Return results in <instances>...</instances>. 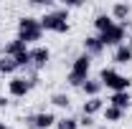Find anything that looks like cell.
Here are the masks:
<instances>
[{"mask_svg":"<svg viewBox=\"0 0 132 129\" xmlns=\"http://www.w3.org/2000/svg\"><path fill=\"white\" fill-rule=\"evenodd\" d=\"M26 122H28L31 129H48V127H53L59 119H56L53 112H38V114H33V116H28Z\"/></svg>","mask_w":132,"mask_h":129,"instance_id":"7","label":"cell"},{"mask_svg":"<svg viewBox=\"0 0 132 129\" xmlns=\"http://www.w3.org/2000/svg\"><path fill=\"white\" fill-rule=\"evenodd\" d=\"M97 129H112V127H109V124H104V127H97Z\"/></svg>","mask_w":132,"mask_h":129,"instance_id":"25","label":"cell"},{"mask_svg":"<svg viewBox=\"0 0 132 129\" xmlns=\"http://www.w3.org/2000/svg\"><path fill=\"white\" fill-rule=\"evenodd\" d=\"M31 89H33L31 79H23V76H13V79L8 81V91H10V96H15V99L28 96V91H31Z\"/></svg>","mask_w":132,"mask_h":129,"instance_id":"6","label":"cell"},{"mask_svg":"<svg viewBox=\"0 0 132 129\" xmlns=\"http://www.w3.org/2000/svg\"><path fill=\"white\" fill-rule=\"evenodd\" d=\"M99 41H102L104 48H107V46H112V48L122 46V43H125V25H122V23H114L109 31L99 33Z\"/></svg>","mask_w":132,"mask_h":129,"instance_id":"5","label":"cell"},{"mask_svg":"<svg viewBox=\"0 0 132 129\" xmlns=\"http://www.w3.org/2000/svg\"><path fill=\"white\" fill-rule=\"evenodd\" d=\"M109 106H117V109L127 112V109L132 106V96H130V91H117V94H112V96H109Z\"/></svg>","mask_w":132,"mask_h":129,"instance_id":"9","label":"cell"},{"mask_svg":"<svg viewBox=\"0 0 132 129\" xmlns=\"http://www.w3.org/2000/svg\"><path fill=\"white\" fill-rule=\"evenodd\" d=\"M89 71H92V56L81 53V56L74 58V63H71V71H69L66 81H69L71 86H81L84 81L89 79Z\"/></svg>","mask_w":132,"mask_h":129,"instance_id":"4","label":"cell"},{"mask_svg":"<svg viewBox=\"0 0 132 129\" xmlns=\"http://www.w3.org/2000/svg\"><path fill=\"white\" fill-rule=\"evenodd\" d=\"M130 46H132V35H130Z\"/></svg>","mask_w":132,"mask_h":129,"instance_id":"26","label":"cell"},{"mask_svg":"<svg viewBox=\"0 0 132 129\" xmlns=\"http://www.w3.org/2000/svg\"><path fill=\"white\" fill-rule=\"evenodd\" d=\"M13 61H15V66H18V68H26V66H31V48H26L23 53H18Z\"/></svg>","mask_w":132,"mask_h":129,"instance_id":"19","label":"cell"},{"mask_svg":"<svg viewBox=\"0 0 132 129\" xmlns=\"http://www.w3.org/2000/svg\"><path fill=\"white\" fill-rule=\"evenodd\" d=\"M28 48V46H26V43H23V41H20V38H13V41H10V43H8V46H5V56H10V58H15L18 53H23V51Z\"/></svg>","mask_w":132,"mask_h":129,"instance_id":"16","label":"cell"},{"mask_svg":"<svg viewBox=\"0 0 132 129\" xmlns=\"http://www.w3.org/2000/svg\"><path fill=\"white\" fill-rule=\"evenodd\" d=\"M56 127H59V129H79V119H74V116H64V119L56 122Z\"/></svg>","mask_w":132,"mask_h":129,"instance_id":"21","label":"cell"},{"mask_svg":"<svg viewBox=\"0 0 132 129\" xmlns=\"http://www.w3.org/2000/svg\"><path fill=\"white\" fill-rule=\"evenodd\" d=\"M41 35H43V28H41V20L33 15H23L18 20V38L28 46V43H36V41H41Z\"/></svg>","mask_w":132,"mask_h":129,"instance_id":"2","label":"cell"},{"mask_svg":"<svg viewBox=\"0 0 132 129\" xmlns=\"http://www.w3.org/2000/svg\"><path fill=\"white\" fill-rule=\"evenodd\" d=\"M130 13H132V5H127V3H114L109 15H112V20L117 23V20H127V18H130Z\"/></svg>","mask_w":132,"mask_h":129,"instance_id":"12","label":"cell"},{"mask_svg":"<svg viewBox=\"0 0 132 129\" xmlns=\"http://www.w3.org/2000/svg\"><path fill=\"white\" fill-rule=\"evenodd\" d=\"M51 104H53V106H59V109H69L71 99L66 96V94H53V96H51Z\"/></svg>","mask_w":132,"mask_h":129,"instance_id":"20","label":"cell"},{"mask_svg":"<svg viewBox=\"0 0 132 129\" xmlns=\"http://www.w3.org/2000/svg\"><path fill=\"white\" fill-rule=\"evenodd\" d=\"M48 61H51V51L46 48V46H36V48H31V63L36 66V68H43Z\"/></svg>","mask_w":132,"mask_h":129,"instance_id":"8","label":"cell"},{"mask_svg":"<svg viewBox=\"0 0 132 129\" xmlns=\"http://www.w3.org/2000/svg\"><path fill=\"white\" fill-rule=\"evenodd\" d=\"M112 25H114V20H112V15H109V13H99V15L94 18V28H97L99 33L109 31Z\"/></svg>","mask_w":132,"mask_h":129,"instance_id":"15","label":"cell"},{"mask_svg":"<svg viewBox=\"0 0 132 129\" xmlns=\"http://www.w3.org/2000/svg\"><path fill=\"white\" fill-rule=\"evenodd\" d=\"M99 84L102 86H107V89H112V94H117V91H130L132 86V79H127V76H122L119 71H114V68H102V73H99Z\"/></svg>","mask_w":132,"mask_h":129,"instance_id":"3","label":"cell"},{"mask_svg":"<svg viewBox=\"0 0 132 129\" xmlns=\"http://www.w3.org/2000/svg\"><path fill=\"white\" fill-rule=\"evenodd\" d=\"M97 112H104V101H102L99 96L86 99V101H84V116H94Z\"/></svg>","mask_w":132,"mask_h":129,"instance_id":"13","label":"cell"},{"mask_svg":"<svg viewBox=\"0 0 132 129\" xmlns=\"http://www.w3.org/2000/svg\"><path fill=\"white\" fill-rule=\"evenodd\" d=\"M122 116H125V112H122V109H117V106H109V104L104 106V119H107V122H119Z\"/></svg>","mask_w":132,"mask_h":129,"instance_id":"18","label":"cell"},{"mask_svg":"<svg viewBox=\"0 0 132 129\" xmlns=\"http://www.w3.org/2000/svg\"><path fill=\"white\" fill-rule=\"evenodd\" d=\"M84 51H86V56H99V53L104 51L99 35H86V38H84Z\"/></svg>","mask_w":132,"mask_h":129,"instance_id":"10","label":"cell"},{"mask_svg":"<svg viewBox=\"0 0 132 129\" xmlns=\"http://www.w3.org/2000/svg\"><path fill=\"white\" fill-rule=\"evenodd\" d=\"M112 61H114V63H130V61H132V46H130V43L117 46V48H114V56H112Z\"/></svg>","mask_w":132,"mask_h":129,"instance_id":"11","label":"cell"},{"mask_svg":"<svg viewBox=\"0 0 132 129\" xmlns=\"http://www.w3.org/2000/svg\"><path fill=\"white\" fill-rule=\"evenodd\" d=\"M102 89H104V86L99 84V79H86V81L81 84V91H84V94H86L89 99L99 96V91H102Z\"/></svg>","mask_w":132,"mask_h":129,"instance_id":"14","label":"cell"},{"mask_svg":"<svg viewBox=\"0 0 132 129\" xmlns=\"http://www.w3.org/2000/svg\"><path fill=\"white\" fill-rule=\"evenodd\" d=\"M79 127H94V119L92 116H84L81 122H79Z\"/></svg>","mask_w":132,"mask_h":129,"instance_id":"22","label":"cell"},{"mask_svg":"<svg viewBox=\"0 0 132 129\" xmlns=\"http://www.w3.org/2000/svg\"><path fill=\"white\" fill-rule=\"evenodd\" d=\"M5 106H8V99H5L3 94H0V109H5Z\"/></svg>","mask_w":132,"mask_h":129,"instance_id":"23","label":"cell"},{"mask_svg":"<svg viewBox=\"0 0 132 129\" xmlns=\"http://www.w3.org/2000/svg\"><path fill=\"white\" fill-rule=\"evenodd\" d=\"M0 129H10V127H8V124H3V122H0Z\"/></svg>","mask_w":132,"mask_h":129,"instance_id":"24","label":"cell"},{"mask_svg":"<svg viewBox=\"0 0 132 129\" xmlns=\"http://www.w3.org/2000/svg\"><path fill=\"white\" fill-rule=\"evenodd\" d=\"M38 20H41V28H43V31L69 33V13H66L64 8H53V10H46V13L38 18Z\"/></svg>","mask_w":132,"mask_h":129,"instance_id":"1","label":"cell"},{"mask_svg":"<svg viewBox=\"0 0 132 129\" xmlns=\"http://www.w3.org/2000/svg\"><path fill=\"white\" fill-rule=\"evenodd\" d=\"M18 71V66H15V61L10 58V56H3L0 58V73L5 76V73H15Z\"/></svg>","mask_w":132,"mask_h":129,"instance_id":"17","label":"cell"}]
</instances>
